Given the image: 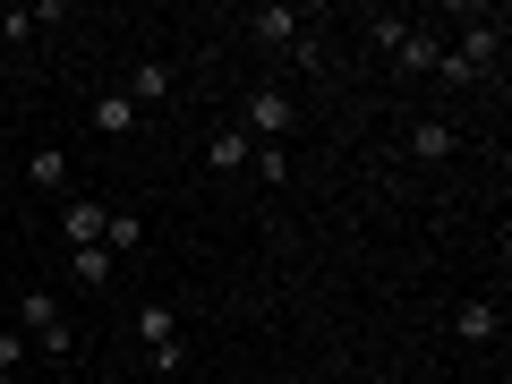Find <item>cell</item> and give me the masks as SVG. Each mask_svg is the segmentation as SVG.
Segmentation results:
<instances>
[{
    "mask_svg": "<svg viewBox=\"0 0 512 384\" xmlns=\"http://www.w3.org/2000/svg\"><path fill=\"white\" fill-rule=\"evenodd\" d=\"M0 384H18V376H0Z\"/></svg>",
    "mask_w": 512,
    "mask_h": 384,
    "instance_id": "obj_20",
    "label": "cell"
},
{
    "mask_svg": "<svg viewBox=\"0 0 512 384\" xmlns=\"http://www.w3.org/2000/svg\"><path fill=\"white\" fill-rule=\"evenodd\" d=\"M146 359H154V376H180V367H188V342H163V350H146Z\"/></svg>",
    "mask_w": 512,
    "mask_h": 384,
    "instance_id": "obj_19",
    "label": "cell"
},
{
    "mask_svg": "<svg viewBox=\"0 0 512 384\" xmlns=\"http://www.w3.org/2000/svg\"><path fill=\"white\" fill-rule=\"evenodd\" d=\"M367 43H376V52H402V35H410V18H402V9H367Z\"/></svg>",
    "mask_w": 512,
    "mask_h": 384,
    "instance_id": "obj_15",
    "label": "cell"
},
{
    "mask_svg": "<svg viewBox=\"0 0 512 384\" xmlns=\"http://www.w3.org/2000/svg\"><path fill=\"white\" fill-rule=\"evenodd\" d=\"M248 171H256L265 188H282V180H291V146H256V154H248Z\"/></svg>",
    "mask_w": 512,
    "mask_h": 384,
    "instance_id": "obj_17",
    "label": "cell"
},
{
    "mask_svg": "<svg viewBox=\"0 0 512 384\" xmlns=\"http://www.w3.org/2000/svg\"><path fill=\"white\" fill-rule=\"evenodd\" d=\"M120 94H128V103H137V111H146V103H163V94H171V69H163V60H137Z\"/></svg>",
    "mask_w": 512,
    "mask_h": 384,
    "instance_id": "obj_11",
    "label": "cell"
},
{
    "mask_svg": "<svg viewBox=\"0 0 512 384\" xmlns=\"http://www.w3.org/2000/svg\"><path fill=\"white\" fill-rule=\"evenodd\" d=\"M248 35L265 43V52H299V43H308V18L282 9V0H265V9H248Z\"/></svg>",
    "mask_w": 512,
    "mask_h": 384,
    "instance_id": "obj_4",
    "label": "cell"
},
{
    "mask_svg": "<svg viewBox=\"0 0 512 384\" xmlns=\"http://www.w3.org/2000/svg\"><path fill=\"white\" fill-rule=\"evenodd\" d=\"M18 333L43 350V359H69V350H77V333H69V316H60L52 291H26V299H18Z\"/></svg>",
    "mask_w": 512,
    "mask_h": 384,
    "instance_id": "obj_1",
    "label": "cell"
},
{
    "mask_svg": "<svg viewBox=\"0 0 512 384\" xmlns=\"http://www.w3.org/2000/svg\"><path fill=\"white\" fill-rule=\"evenodd\" d=\"M137 342H146V350L180 342V308H171V299H146V308H137Z\"/></svg>",
    "mask_w": 512,
    "mask_h": 384,
    "instance_id": "obj_10",
    "label": "cell"
},
{
    "mask_svg": "<svg viewBox=\"0 0 512 384\" xmlns=\"http://www.w3.org/2000/svg\"><path fill=\"white\" fill-rule=\"evenodd\" d=\"M103 222H111V205H94V197L60 205V239H69V248H103Z\"/></svg>",
    "mask_w": 512,
    "mask_h": 384,
    "instance_id": "obj_5",
    "label": "cell"
},
{
    "mask_svg": "<svg viewBox=\"0 0 512 384\" xmlns=\"http://www.w3.org/2000/svg\"><path fill=\"white\" fill-rule=\"evenodd\" d=\"M69 274L86 282V291H111V274H120V256H111V248H69Z\"/></svg>",
    "mask_w": 512,
    "mask_h": 384,
    "instance_id": "obj_12",
    "label": "cell"
},
{
    "mask_svg": "<svg viewBox=\"0 0 512 384\" xmlns=\"http://www.w3.org/2000/svg\"><path fill=\"white\" fill-rule=\"evenodd\" d=\"M453 333H461L470 350H487L495 333H504V299H461V308H453Z\"/></svg>",
    "mask_w": 512,
    "mask_h": 384,
    "instance_id": "obj_6",
    "label": "cell"
},
{
    "mask_svg": "<svg viewBox=\"0 0 512 384\" xmlns=\"http://www.w3.org/2000/svg\"><path fill=\"white\" fill-rule=\"evenodd\" d=\"M94 384H103V376H94Z\"/></svg>",
    "mask_w": 512,
    "mask_h": 384,
    "instance_id": "obj_22",
    "label": "cell"
},
{
    "mask_svg": "<svg viewBox=\"0 0 512 384\" xmlns=\"http://www.w3.org/2000/svg\"><path fill=\"white\" fill-rule=\"evenodd\" d=\"M26 180L60 197V188H69V154H60V146H35V154H26Z\"/></svg>",
    "mask_w": 512,
    "mask_h": 384,
    "instance_id": "obj_14",
    "label": "cell"
},
{
    "mask_svg": "<svg viewBox=\"0 0 512 384\" xmlns=\"http://www.w3.org/2000/svg\"><path fill=\"white\" fill-rule=\"evenodd\" d=\"M103 248H111V256H128V248H146V222L128 214V205H111V222H103Z\"/></svg>",
    "mask_w": 512,
    "mask_h": 384,
    "instance_id": "obj_16",
    "label": "cell"
},
{
    "mask_svg": "<svg viewBox=\"0 0 512 384\" xmlns=\"http://www.w3.org/2000/svg\"><path fill=\"white\" fill-rule=\"evenodd\" d=\"M453 146H461V137H453V120H419V128H410V154H419V163H444Z\"/></svg>",
    "mask_w": 512,
    "mask_h": 384,
    "instance_id": "obj_13",
    "label": "cell"
},
{
    "mask_svg": "<svg viewBox=\"0 0 512 384\" xmlns=\"http://www.w3.org/2000/svg\"><path fill=\"white\" fill-rule=\"evenodd\" d=\"M222 384H239V376H222Z\"/></svg>",
    "mask_w": 512,
    "mask_h": 384,
    "instance_id": "obj_21",
    "label": "cell"
},
{
    "mask_svg": "<svg viewBox=\"0 0 512 384\" xmlns=\"http://www.w3.org/2000/svg\"><path fill=\"white\" fill-rule=\"evenodd\" d=\"M291 120H299V111H291V94H282V86H248V111H239V128H248L256 146H282V137H291Z\"/></svg>",
    "mask_w": 512,
    "mask_h": 384,
    "instance_id": "obj_2",
    "label": "cell"
},
{
    "mask_svg": "<svg viewBox=\"0 0 512 384\" xmlns=\"http://www.w3.org/2000/svg\"><path fill=\"white\" fill-rule=\"evenodd\" d=\"M248 154H256V137H248V128H214V137H205V163H214V171H248Z\"/></svg>",
    "mask_w": 512,
    "mask_h": 384,
    "instance_id": "obj_9",
    "label": "cell"
},
{
    "mask_svg": "<svg viewBox=\"0 0 512 384\" xmlns=\"http://www.w3.org/2000/svg\"><path fill=\"white\" fill-rule=\"evenodd\" d=\"M436 60H444V35H436V26H410L402 52H393V69H402V77H427Z\"/></svg>",
    "mask_w": 512,
    "mask_h": 384,
    "instance_id": "obj_8",
    "label": "cell"
},
{
    "mask_svg": "<svg viewBox=\"0 0 512 384\" xmlns=\"http://www.w3.org/2000/svg\"><path fill=\"white\" fill-rule=\"evenodd\" d=\"M453 60H461L470 77H478V86H487V69H504V9H495V18H478L470 35L453 43Z\"/></svg>",
    "mask_w": 512,
    "mask_h": 384,
    "instance_id": "obj_3",
    "label": "cell"
},
{
    "mask_svg": "<svg viewBox=\"0 0 512 384\" xmlns=\"http://www.w3.org/2000/svg\"><path fill=\"white\" fill-rule=\"evenodd\" d=\"M86 128H94V137H128V128H137V103H128L120 86L94 94V103H86Z\"/></svg>",
    "mask_w": 512,
    "mask_h": 384,
    "instance_id": "obj_7",
    "label": "cell"
},
{
    "mask_svg": "<svg viewBox=\"0 0 512 384\" xmlns=\"http://www.w3.org/2000/svg\"><path fill=\"white\" fill-rule=\"evenodd\" d=\"M18 367H26V333L0 325V376H18Z\"/></svg>",
    "mask_w": 512,
    "mask_h": 384,
    "instance_id": "obj_18",
    "label": "cell"
}]
</instances>
